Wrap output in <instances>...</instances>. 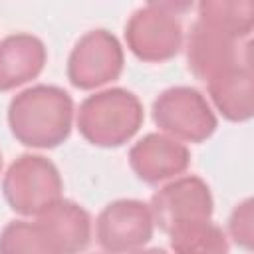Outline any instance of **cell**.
Listing matches in <instances>:
<instances>
[{"mask_svg":"<svg viewBox=\"0 0 254 254\" xmlns=\"http://www.w3.org/2000/svg\"><path fill=\"white\" fill-rule=\"evenodd\" d=\"M73 101L58 85H34L18 93L8 105L12 135L26 147L52 149L62 145L71 131Z\"/></svg>","mask_w":254,"mask_h":254,"instance_id":"6da1fadb","label":"cell"},{"mask_svg":"<svg viewBox=\"0 0 254 254\" xmlns=\"http://www.w3.org/2000/svg\"><path fill=\"white\" fill-rule=\"evenodd\" d=\"M143 123V105L127 89L111 87L85 97L77 111V129L95 147H121Z\"/></svg>","mask_w":254,"mask_h":254,"instance_id":"7a4b0ae2","label":"cell"},{"mask_svg":"<svg viewBox=\"0 0 254 254\" xmlns=\"http://www.w3.org/2000/svg\"><path fill=\"white\" fill-rule=\"evenodd\" d=\"M190 4L149 2L133 12L125 26L127 48L143 62H167L183 46L181 16Z\"/></svg>","mask_w":254,"mask_h":254,"instance_id":"3957f363","label":"cell"},{"mask_svg":"<svg viewBox=\"0 0 254 254\" xmlns=\"http://www.w3.org/2000/svg\"><path fill=\"white\" fill-rule=\"evenodd\" d=\"M64 183L58 167L42 155H22L6 171L2 192L10 208L22 216H38L62 198Z\"/></svg>","mask_w":254,"mask_h":254,"instance_id":"277c9868","label":"cell"},{"mask_svg":"<svg viewBox=\"0 0 254 254\" xmlns=\"http://www.w3.org/2000/svg\"><path fill=\"white\" fill-rule=\"evenodd\" d=\"M153 121L165 135L187 143H202L216 131V115L206 97L189 85L159 93L153 101Z\"/></svg>","mask_w":254,"mask_h":254,"instance_id":"5b68a950","label":"cell"},{"mask_svg":"<svg viewBox=\"0 0 254 254\" xmlns=\"http://www.w3.org/2000/svg\"><path fill=\"white\" fill-rule=\"evenodd\" d=\"M187 62L192 75L206 83L230 67L250 64V38H238L226 28L198 16L189 32Z\"/></svg>","mask_w":254,"mask_h":254,"instance_id":"8992f818","label":"cell"},{"mask_svg":"<svg viewBox=\"0 0 254 254\" xmlns=\"http://www.w3.org/2000/svg\"><path fill=\"white\" fill-rule=\"evenodd\" d=\"M123 48L107 30H91L77 40L67 58V79L77 89H95L123 71Z\"/></svg>","mask_w":254,"mask_h":254,"instance_id":"52a82bcc","label":"cell"},{"mask_svg":"<svg viewBox=\"0 0 254 254\" xmlns=\"http://www.w3.org/2000/svg\"><path fill=\"white\" fill-rule=\"evenodd\" d=\"M149 204L135 198L109 202L95 220V238L107 254H129L143 248L153 236Z\"/></svg>","mask_w":254,"mask_h":254,"instance_id":"ba28073f","label":"cell"},{"mask_svg":"<svg viewBox=\"0 0 254 254\" xmlns=\"http://www.w3.org/2000/svg\"><path fill=\"white\" fill-rule=\"evenodd\" d=\"M212 194L208 185L194 175H187L171 181L159 189L151 198V214L155 224L163 232H173L179 226L210 220Z\"/></svg>","mask_w":254,"mask_h":254,"instance_id":"9c48e42d","label":"cell"},{"mask_svg":"<svg viewBox=\"0 0 254 254\" xmlns=\"http://www.w3.org/2000/svg\"><path fill=\"white\" fill-rule=\"evenodd\" d=\"M129 165L137 179L157 185L185 173L190 165V153L185 143L165 133H149L131 147Z\"/></svg>","mask_w":254,"mask_h":254,"instance_id":"30bf717a","label":"cell"},{"mask_svg":"<svg viewBox=\"0 0 254 254\" xmlns=\"http://www.w3.org/2000/svg\"><path fill=\"white\" fill-rule=\"evenodd\" d=\"M46 46L32 34H12L0 42V91L36 79L46 65Z\"/></svg>","mask_w":254,"mask_h":254,"instance_id":"8fae6325","label":"cell"},{"mask_svg":"<svg viewBox=\"0 0 254 254\" xmlns=\"http://www.w3.org/2000/svg\"><path fill=\"white\" fill-rule=\"evenodd\" d=\"M38 222L60 254H81L91 240V218L83 206L60 198L38 214Z\"/></svg>","mask_w":254,"mask_h":254,"instance_id":"7c38bea8","label":"cell"},{"mask_svg":"<svg viewBox=\"0 0 254 254\" xmlns=\"http://www.w3.org/2000/svg\"><path fill=\"white\" fill-rule=\"evenodd\" d=\"M206 85L214 107L228 121H248L254 115V75L250 64L230 67L214 75Z\"/></svg>","mask_w":254,"mask_h":254,"instance_id":"4fadbf2b","label":"cell"},{"mask_svg":"<svg viewBox=\"0 0 254 254\" xmlns=\"http://www.w3.org/2000/svg\"><path fill=\"white\" fill-rule=\"evenodd\" d=\"M169 236L175 254H228V238L212 220L179 226Z\"/></svg>","mask_w":254,"mask_h":254,"instance_id":"5bb4252c","label":"cell"},{"mask_svg":"<svg viewBox=\"0 0 254 254\" xmlns=\"http://www.w3.org/2000/svg\"><path fill=\"white\" fill-rule=\"evenodd\" d=\"M0 254H60L38 220H12L0 232Z\"/></svg>","mask_w":254,"mask_h":254,"instance_id":"9a60e30c","label":"cell"},{"mask_svg":"<svg viewBox=\"0 0 254 254\" xmlns=\"http://www.w3.org/2000/svg\"><path fill=\"white\" fill-rule=\"evenodd\" d=\"M198 16L248 40L254 26V4L250 0H204L198 4Z\"/></svg>","mask_w":254,"mask_h":254,"instance_id":"2e32d148","label":"cell"},{"mask_svg":"<svg viewBox=\"0 0 254 254\" xmlns=\"http://www.w3.org/2000/svg\"><path fill=\"white\" fill-rule=\"evenodd\" d=\"M228 232L232 240L242 248H252V200L246 198L244 202L236 204L228 220Z\"/></svg>","mask_w":254,"mask_h":254,"instance_id":"e0dca14e","label":"cell"},{"mask_svg":"<svg viewBox=\"0 0 254 254\" xmlns=\"http://www.w3.org/2000/svg\"><path fill=\"white\" fill-rule=\"evenodd\" d=\"M129 254H167L163 248H147V250H143V248H139V250H135V252H129Z\"/></svg>","mask_w":254,"mask_h":254,"instance_id":"ac0fdd59","label":"cell"},{"mask_svg":"<svg viewBox=\"0 0 254 254\" xmlns=\"http://www.w3.org/2000/svg\"><path fill=\"white\" fill-rule=\"evenodd\" d=\"M0 169H2V155H0Z\"/></svg>","mask_w":254,"mask_h":254,"instance_id":"d6986e66","label":"cell"},{"mask_svg":"<svg viewBox=\"0 0 254 254\" xmlns=\"http://www.w3.org/2000/svg\"><path fill=\"white\" fill-rule=\"evenodd\" d=\"M105 254H107V252H105Z\"/></svg>","mask_w":254,"mask_h":254,"instance_id":"ffe728a7","label":"cell"}]
</instances>
